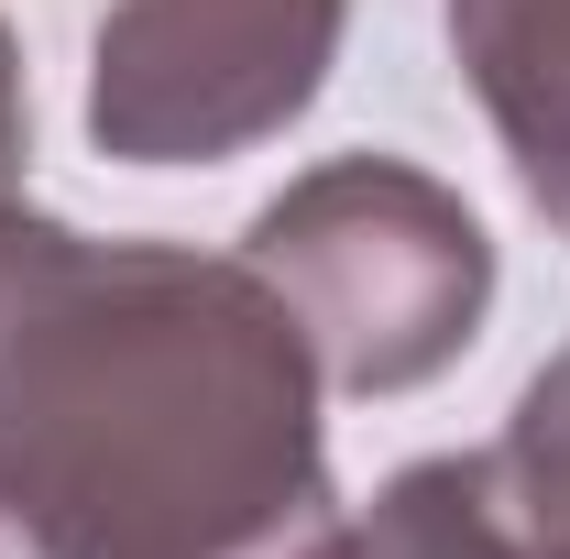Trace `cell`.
Instances as JSON below:
<instances>
[{
    "label": "cell",
    "mask_w": 570,
    "mask_h": 559,
    "mask_svg": "<svg viewBox=\"0 0 570 559\" xmlns=\"http://www.w3.org/2000/svg\"><path fill=\"white\" fill-rule=\"evenodd\" d=\"M318 362L242 253L0 198V559H341Z\"/></svg>",
    "instance_id": "6da1fadb"
},
{
    "label": "cell",
    "mask_w": 570,
    "mask_h": 559,
    "mask_svg": "<svg viewBox=\"0 0 570 559\" xmlns=\"http://www.w3.org/2000/svg\"><path fill=\"white\" fill-rule=\"evenodd\" d=\"M242 264L285 296L318 384L341 395H417L483 341L494 242L406 154H330L285 176L242 231Z\"/></svg>",
    "instance_id": "7a4b0ae2"
},
{
    "label": "cell",
    "mask_w": 570,
    "mask_h": 559,
    "mask_svg": "<svg viewBox=\"0 0 570 559\" xmlns=\"http://www.w3.org/2000/svg\"><path fill=\"white\" fill-rule=\"evenodd\" d=\"M352 0H110L88 56V143L110 165H230L341 67Z\"/></svg>",
    "instance_id": "3957f363"
},
{
    "label": "cell",
    "mask_w": 570,
    "mask_h": 559,
    "mask_svg": "<svg viewBox=\"0 0 570 559\" xmlns=\"http://www.w3.org/2000/svg\"><path fill=\"white\" fill-rule=\"evenodd\" d=\"M450 56L515 187L570 231V0H450Z\"/></svg>",
    "instance_id": "277c9868"
},
{
    "label": "cell",
    "mask_w": 570,
    "mask_h": 559,
    "mask_svg": "<svg viewBox=\"0 0 570 559\" xmlns=\"http://www.w3.org/2000/svg\"><path fill=\"white\" fill-rule=\"evenodd\" d=\"M341 559H527V527L494 483V450L406 461L395 483L341 527Z\"/></svg>",
    "instance_id": "5b68a950"
},
{
    "label": "cell",
    "mask_w": 570,
    "mask_h": 559,
    "mask_svg": "<svg viewBox=\"0 0 570 559\" xmlns=\"http://www.w3.org/2000/svg\"><path fill=\"white\" fill-rule=\"evenodd\" d=\"M494 483L527 538H570V351L527 373V395L494 439Z\"/></svg>",
    "instance_id": "8992f818"
},
{
    "label": "cell",
    "mask_w": 570,
    "mask_h": 559,
    "mask_svg": "<svg viewBox=\"0 0 570 559\" xmlns=\"http://www.w3.org/2000/svg\"><path fill=\"white\" fill-rule=\"evenodd\" d=\"M22 154H33V99H22V45L0 22V198H22Z\"/></svg>",
    "instance_id": "52a82bcc"
},
{
    "label": "cell",
    "mask_w": 570,
    "mask_h": 559,
    "mask_svg": "<svg viewBox=\"0 0 570 559\" xmlns=\"http://www.w3.org/2000/svg\"><path fill=\"white\" fill-rule=\"evenodd\" d=\"M527 559H570V538H527Z\"/></svg>",
    "instance_id": "ba28073f"
}]
</instances>
